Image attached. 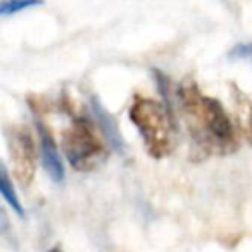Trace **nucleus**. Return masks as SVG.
I'll list each match as a JSON object with an SVG mask.
<instances>
[{"label":"nucleus","mask_w":252,"mask_h":252,"mask_svg":"<svg viewBox=\"0 0 252 252\" xmlns=\"http://www.w3.org/2000/svg\"><path fill=\"white\" fill-rule=\"evenodd\" d=\"M182 118L192 140L207 156H228L237 152L238 140L231 119L221 102L200 92L193 80H185L178 88Z\"/></svg>","instance_id":"nucleus-1"},{"label":"nucleus","mask_w":252,"mask_h":252,"mask_svg":"<svg viewBox=\"0 0 252 252\" xmlns=\"http://www.w3.org/2000/svg\"><path fill=\"white\" fill-rule=\"evenodd\" d=\"M130 119L142 135L147 154L154 159L168 158L176 145L175 114L164 104L137 95L130 107Z\"/></svg>","instance_id":"nucleus-2"},{"label":"nucleus","mask_w":252,"mask_h":252,"mask_svg":"<svg viewBox=\"0 0 252 252\" xmlns=\"http://www.w3.org/2000/svg\"><path fill=\"white\" fill-rule=\"evenodd\" d=\"M97 123L87 116H76L63 133V151L71 168L81 173L97 169L107 159V149L95 130Z\"/></svg>","instance_id":"nucleus-3"},{"label":"nucleus","mask_w":252,"mask_h":252,"mask_svg":"<svg viewBox=\"0 0 252 252\" xmlns=\"http://www.w3.org/2000/svg\"><path fill=\"white\" fill-rule=\"evenodd\" d=\"M9 152L12 159V173L23 189L33 183L36 173V149L32 133L25 126L11 128L7 133Z\"/></svg>","instance_id":"nucleus-4"},{"label":"nucleus","mask_w":252,"mask_h":252,"mask_svg":"<svg viewBox=\"0 0 252 252\" xmlns=\"http://www.w3.org/2000/svg\"><path fill=\"white\" fill-rule=\"evenodd\" d=\"M36 126H38L40 135V158H42L43 169H45V173L54 183H63L66 171H64L63 159L59 156L56 142H54L52 135H50V131L47 130L43 123H36Z\"/></svg>","instance_id":"nucleus-5"},{"label":"nucleus","mask_w":252,"mask_h":252,"mask_svg":"<svg viewBox=\"0 0 252 252\" xmlns=\"http://www.w3.org/2000/svg\"><path fill=\"white\" fill-rule=\"evenodd\" d=\"M90 107L92 112H94L95 123H97L98 130H100L102 137L109 142L112 149L116 152H123L125 151V142H123L121 131H119V126L116 123V119L112 118L111 114L107 112V109L102 105V102L98 100L97 97H92L90 100Z\"/></svg>","instance_id":"nucleus-6"},{"label":"nucleus","mask_w":252,"mask_h":252,"mask_svg":"<svg viewBox=\"0 0 252 252\" xmlns=\"http://www.w3.org/2000/svg\"><path fill=\"white\" fill-rule=\"evenodd\" d=\"M231 90V100H233V111L235 119H237V126L240 133L245 137V140L252 145V100L237 87V85H230Z\"/></svg>","instance_id":"nucleus-7"},{"label":"nucleus","mask_w":252,"mask_h":252,"mask_svg":"<svg viewBox=\"0 0 252 252\" xmlns=\"http://www.w3.org/2000/svg\"><path fill=\"white\" fill-rule=\"evenodd\" d=\"M0 192L4 195V199L7 200V204L19 214V216H25V209H23L21 202L18 199V193H16L14 187L11 183V178H9V173H7V168L5 164L0 166Z\"/></svg>","instance_id":"nucleus-8"},{"label":"nucleus","mask_w":252,"mask_h":252,"mask_svg":"<svg viewBox=\"0 0 252 252\" xmlns=\"http://www.w3.org/2000/svg\"><path fill=\"white\" fill-rule=\"evenodd\" d=\"M43 5V0H2L0 4V14L2 16H12L18 14L26 9H33Z\"/></svg>","instance_id":"nucleus-9"},{"label":"nucleus","mask_w":252,"mask_h":252,"mask_svg":"<svg viewBox=\"0 0 252 252\" xmlns=\"http://www.w3.org/2000/svg\"><path fill=\"white\" fill-rule=\"evenodd\" d=\"M228 59L249 61V63H252V43H247V42L237 43V45L228 52Z\"/></svg>","instance_id":"nucleus-10"}]
</instances>
